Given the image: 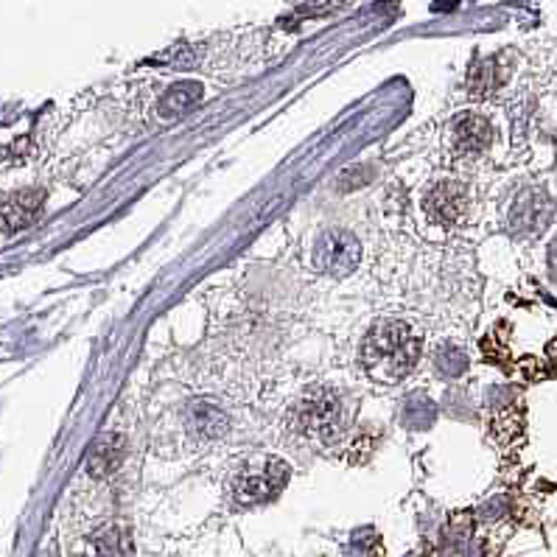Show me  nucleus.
I'll return each mask as SVG.
<instances>
[{
    "label": "nucleus",
    "instance_id": "13",
    "mask_svg": "<svg viewBox=\"0 0 557 557\" xmlns=\"http://www.w3.org/2000/svg\"><path fill=\"white\" fill-rule=\"evenodd\" d=\"M437 364H440V370H443V373H446V375H459V373H462V370H466L468 359H466V354H462V350L443 348L437 354Z\"/></svg>",
    "mask_w": 557,
    "mask_h": 557
},
{
    "label": "nucleus",
    "instance_id": "10",
    "mask_svg": "<svg viewBox=\"0 0 557 557\" xmlns=\"http://www.w3.org/2000/svg\"><path fill=\"white\" fill-rule=\"evenodd\" d=\"M124 459V437L121 434H101L87 454V471L90 476H110Z\"/></svg>",
    "mask_w": 557,
    "mask_h": 557
},
{
    "label": "nucleus",
    "instance_id": "8",
    "mask_svg": "<svg viewBox=\"0 0 557 557\" xmlns=\"http://www.w3.org/2000/svg\"><path fill=\"white\" fill-rule=\"evenodd\" d=\"M42 202H46V194L42 190H17V194H9L7 202H3V230L12 233L17 227H28V224L37 219Z\"/></svg>",
    "mask_w": 557,
    "mask_h": 557
},
{
    "label": "nucleus",
    "instance_id": "5",
    "mask_svg": "<svg viewBox=\"0 0 557 557\" xmlns=\"http://www.w3.org/2000/svg\"><path fill=\"white\" fill-rule=\"evenodd\" d=\"M289 476V466L283 459H267L263 466L247 468L233 479V498L238 505H258L263 498L275 496Z\"/></svg>",
    "mask_w": 557,
    "mask_h": 557
},
{
    "label": "nucleus",
    "instance_id": "11",
    "mask_svg": "<svg viewBox=\"0 0 557 557\" xmlns=\"http://www.w3.org/2000/svg\"><path fill=\"white\" fill-rule=\"evenodd\" d=\"M493 140V126L479 115H468V119H459L454 126V149L459 154H479L485 151Z\"/></svg>",
    "mask_w": 557,
    "mask_h": 557
},
{
    "label": "nucleus",
    "instance_id": "14",
    "mask_svg": "<svg viewBox=\"0 0 557 557\" xmlns=\"http://www.w3.org/2000/svg\"><path fill=\"white\" fill-rule=\"evenodd\" d=\"M549 277L557 286V238L549 244Z\"/></svg>",
    "mask_w": 557,
    "mask_h": 557
},
{
    "label": "nucleus",
    "instance_id": "12",
    "mask_svg": "<svg viewBox=\"0 0 557 557\" xmlns=\"http://www.w3.org/2000/svg\"><path fill=\"white\" fill-rule=\"evenodd\" d=\"M199 99H202V85H197V82H185V85L169 87L158 104L160 119H174L180 112L190 110Z\"/></svg>",
    "mask_w": 557,
    "mask_h": 557
},
{
    "label": "nucleus",
    "instance_id": "2",
    "mask_svg": "<svg viewBox=\"0 0 557 557\" xmlns=\"http://www.w3.org/2000/svg\"><path fill=\"white\" fill-rule=\"evenodd\" d=\"M361 247L359 238L348 230H325L314 244L311 263L317 272L329 277H348L359 267Z\"/></svg>",
    "mask_w": 557,
    "mask_h": 557
},
{
    "label": "nucleus",
    "instance_id": "3",
    "mask_svg": "<svg viewBox=\"0 0 557 557\" xmlns=\"http://www.w3.org/2000/svg\"><path fill=\"white\" fill-rule=\"evenodd\" d=\"M555 219V202L546 190L524 188L507 210V227L516 238L541 236Z\"/></svg>",
    "mask_w": 557,
    "mask_h": 557
},
{
    "label": "nucleus",
    "instance_id": "7",
    "mask_svg": "<svg viewBox=\"0 0 557 557\" xmlns=\"http://www.w3.org/2000/svg\"><path fill=\"white\" fill-rule=\"evenodd\" d=\"M135 544H132V532L126 524H104L92 532L87 541L85 557H132Z\"/></svg>",
    "mask_w": 557,
    "mask_h": 557
},
{
    "label": "nucleus",
    "instance_id": "6",
    "mask_svg": "<svg viewBox=\"0 0 557 557\" xmlns=\"http://www.w3.org/2000/svg\"><path fill=\"white\" fill-rule=\"evenodd\" d=\"M426 213L434 224L451 227L459 224L468 213V190L466 185L443 180L426 194Z\"/></svg>",
    "mask_w": 557,
    "mask_h": 557
},
{
    "label": "nucleus",
    "instance_id": "4",
    "mask_svg": "<svg viewBox=\"0 0 557 557\" xmlns=\"http://www.w3.org/2000/svg\"><path fill=\"white\" fill-rule=\"evenodd\" d=\"M297 429L306 437L336 440L342 432V404L334 393H311L297 407Z\"/></svg>",
    "mask_w": 557,
    "mask_h": 557
},
{
    "label": "nucleus",
    "instance_id": "1",
    "mask_svg": "<svg viewBox=\"0 0 557 557\" xmlns=\"http://www.w3.org/2000/svg\"><path fill=\"white\" fill-rule=\"evenodd\" d=\"M420 359V339L409 331V325L398 320H384L373 325L364 345H361V364L368 370V375L381 384H395Z\"/></svg>",
    "mask_w": 557,
    "mask_h": 557
},
{
    "label": "nucleus",
    "instance_id": "9",
    "mask_svg": "<svg viewBox=\"0 0 557 557\" xmlns=\"http://www.w3.org/2000/svg\"><path fill=\"white\" fill-rule=\"evenodd\" d=\"M185 423L194 434L205 440H216L222 437L224 432L230 429L227 414L216 407V404H210V400H194L185 412Z\"/></svg>",
    "mask_w": 557,
    "mask_h": 557
}]
</instances>
